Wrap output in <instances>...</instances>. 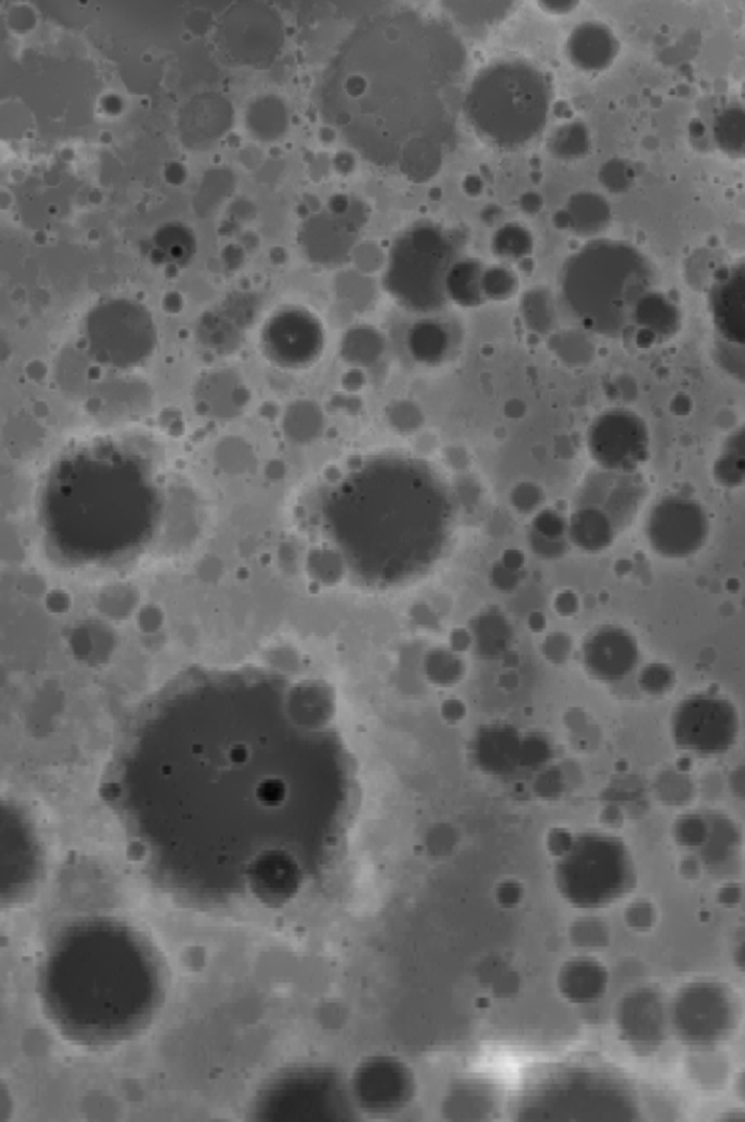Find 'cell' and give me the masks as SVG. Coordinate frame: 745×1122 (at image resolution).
I'll return each instance as SVG.
<instances>
[{
  "label": "cell",
  "instance_id": "cell-14",
  "mask_svg": "<svg viewBox=\"0 0 745 1122\" xmlns=\"http://www.w3.org/2000/svg\"><path fill=\"white\" fill-rule=\"evenodd\" d=\"M638 661V641L623 627H603L586 645L587 669L601 682H621L636 669Z\"/></svg>",
  "mask_w": 745,
  "mask_h": 1122
},
{
  "label": "cell",
  "instance_id": "cell-41",
  "mask_svg": "<svg viewBox=\"0 0 745 1122\" xmlns=\"http://www.w3.org/2000/svg\"><path fill=\"white\" fill-rule=\"evenodd\" d=\"M730 788L732 794L738 796L740 800H745V766H740V768L732 770Z\"/></svg>",
  "mask_w": 745,
  "mask_h": 1122
},
{
  "label": "cell",
  "instance_id": "cell-4",
  "mask_svg": "<svg viewBox=\"0 0 745 1122\" xmlns=\"http://www.w3.org/2000/svg\"><path fill=\"white\" fill-rule=\"evenodd\" d=\"M654 283L651 264L634 246L596 241L566 259L559 276V296L584 329L616 338L634 327Z\"/></svg>",
  "mask_w": 745,
  "mask_h": 1122
},
{
  "label": "cell",
  "instance_id": "cell-11",
  "mask_svg": "<svg viewBox=\"0 0 745 1122\" xmlns=\"http://www.w3.org/2000/svg\"><path fill=\"white\" fill-rule=\"evenodd\" d=\"M649 446L647 423L627 408L604 411L588 427V452L601 469L636 472L647 462Z\"/></svg>",
  "mask_w": 745,
  "mask_h": 1122
},
{
  "label": "cell",
  "instance_id": "cell-10",
  "mask_svg": "<svg viewBox=\"0 0 745 1122\" xmlns=\"http://www.w3.org/2000/svg\"><path fill=\"white\" fill-rule=\"evenodd\" d=\"M710 520L700 502L684 496L661 498L645 522L651 549L667 559H686L700 552L709 539Z\"/></svg>",
  "mask_w": 745,
  "mask_h": 1122
},
{
  "label": "cell",
  "instance_id": "cell-37",
  "mask_svg": "<svg viewBox=\"0 0 745 1122\" xmlns=\"http://www.w3.org/2000/svg\"><path fill=\"white\" fill-rule=\"evenodd\" d=\"M545 498L544 488L528 480L515 485L510 492L511 505L520 514H536L544 507Z\"/></svg>",
  "mask_w": 745,
  "mask_h": 1122
},
{
  "label": "cell",
  "instance_id": "cell-38",
  "mask_svg": "<svg viewBox=\"0 0 745 1122\" xmlns=\"http://www.w3.org/2000/svg\"><path fill=\"white\" fill-rule=\"evenodd\" d=\"M627 926L636 931H647L656 925L657 912L649 901H636L626 908Z\"/></svg>",
  "mask_w": 745,
  "mask_h": 1122
},
{
  "label": "cell",
  "instance_id": "cell-3",
  "mask_svg": "<svg viewBox=\"0 0 745 1122\" xmlns=\"http://www.w3.org/2000/svg\"><path fill=\"white\" fill-rule=\"evenodd\" d=\"M325 514L351 569L393 582L439 557L453 509L448 487L427 463L382 456L342 480Z\"/></svg>",
  "mask_w": 745,
  "mask_h": 1122
},
{
  "label": "cell",
  "instance_id": "cell-25",
  "mask_svg": "<svg viewBox=\"0 0 745 1122\" xmlns=\"http://www.w3.org/2000/svg\"><path fill=\"white\" fill-rule=\"evenodd\" d=\"M713 136L726 155L745 158V106L732 103L723 108L715 119Z\"/></svg>",
  "mask_w": 745,
  "mask_h": 1122
},
{
  "label": "cell",
  "instance_id": "cell-15",
  "mask_svg": "<svg viewBox=\"0 0 745 1122\" xmlns=\"http://www.w3.org/2000/svg\"><path fill=\"white\" fill-rule=\"evenodd\" d=\"M709 312L717 338L745 346V263L728 268L715 280Z\"/></svg>",
  "mask_w": 745,
  "mask_h": 1122
},
{
  "label": "cell",
  "instance_id": "cell-48",
  "mask_svg": "<svg viewBox=\"0 0 745 1122\" xmlns=\"http://www.w3.org/2000/svg\"><path fill=\"white\" fill-rule=\"evenodd\" d=\"M734 961H735L736 967H738L741 969V972L745 973V941L741 942L738 948H736L735 954H734Z\"/></svg>",
  "mask_w": 745,
  "mask_h": 1122
},
{
  "label": "cell",
  "instance_id": "cell-32",
  "mask_svg": "<svg viewBox=\"0 0 745 1122\" xmlns=\"http://www.w3.org/2000/svg\"><path fill=\"white\" fill-rule=\"evenodd\" d=\"M387 418L389 426L401 435L418 431L426 423V415H424L422 406L408 400L393 401L392 404H389Z\"/></svg>",
  "mask_w": 745,
  "mask_h": 1122
},
{
  "label": "cell",
  "instance_id": "cell-43",
  "mask_svg": "<svg viewBox=\"0 0 745 1122\" xmlns=\"http://www.w3.org/2000/svg\"><path fill=\"white\" fill-rule=\"evenodd\" d=\"M740 900L741 888L740 886H736V883H728V886L723 887L721 892H719V901H721L722 904L735 905L736 903H740Z\"/></svg>",
  "mask_w": 745,
  "mask_h": 1122
},
{
  "label": "cell",
  "instance_id": "cell-33",
  "mask_svg": "<svg viewBox=\"0 0 745 1122\" xmlns=\"http://www.w3.org/2000/svg\"><path fill=\"white\" fill-rule=\"evenodd\" d=\"M518 289V280L509 268L497 266L487 268L483 276V293L485 301H506L513 297Z\"/></svg>",
  "mask_w": 745,
  "mask_h": 1122
},
{
  "label": "cell",
  "instance_id": "cell-31",
  "mask_svg": "<svg viewBox=\"0 0 745 1122\" xmlns=\"http://www.w3.org/2000/svg\"><path fill=\"white\" fill-rule=\"evenodd\" d=\"M571 938L575 946L583 950H603L610 942V930L608 925L600 918L586 917L575 922L571 929Z\"/></svg>",
  "mask_w": 745,
  "mask_h": 1122
},
{
  "label": "cell",
  "instance_id": "cell-40",
  "mask_svg": "<svg viewBox=\"0 0 745 1122\" xmlns=\"http://www.w3.org/2000/svg\"><path fill=\"white\" fill-rule=\"evenodd\" d=\"M554 608H557L558 613L564 614V617L574 614L578 610L577 596L573 595L571 592L561 593V595L557 597Z\"/></svg>",
  "mask_w": 745,
  "mask_h": 1122
},
{
  "label": "cell",
  "instance_id": "cell-36",
  "mask_svg": "<svg viewBox=\"0 0 745 1122\" xmlns=\"http://www.w3.org/2000/svg\"><path fill=\"white\" fill-rule=\"evenodd\" d=\"M658 800L669 805H682L688 803L693 795L691 779L680 772H665L658 779L656 785Z\"/></svg>",
  "mask_w": 745,
  "mask_h": 1122
},
{
  "label": "cell",
  "instance_id": "cell-18",
  "mask_svg": "<svg viewBox=\"0 0 745 1122\" xmlns=\"http://www.w3.org/2000/svg\"><path fill=\"white\" fill-rule=\"evenodd\" d=\"M608 969L595 960L573 961L562 968L559 977L562 995L571 1003L590 1004L603 998L608 990Z\"/></svg>",
  "mask_w": 745,
  "mask_h": 1122
},
{
  "label": "cell",
  "instance_id": "cell-17",
  "mask_svg": "<svg viewBox=\"0 0 745 1122\" xmlns=\"http://www.w3.org/2000/svg\"><path fill=\"white\" fill-rule=\"evenodd\" d=\"M621 530L608 514L595 507H574L569 519V537L586 552H603L614 544Z\"/></svg>",
  "mask_w": 745,
  "mask_h": 1122
},
{
  "label": "cell",
  "instance_id": "cell-1",
  "mask_svg": "<svg viewBox=\"0 0 745 1122\" xmlns=\"http://www.w3.org/2000/svg\"><path fill=\"white\" fill-rule=\"evenodd\" d=\"M322 702L262 671L182 680L143 710L124 741L117 800L162 851L280 852L340 788Z\"/></svg>",
  "mask_w": 745,
  "mask_h": 1122
},
{
  "label": "cell",
  "instance_id": "cell-46",
  "mask_svg": "<svg viewBox=\"0 0 745 1122\" xmlns=\"http://www.w3.org/2000/svg\"><path fill=\"white\" fill-rule=\"evenodd\" d=\"M444 708H448V712L444 714V717H448L450 721H452V719H454V721H459V719L463 718V706L461 702L450 700L448 704H444Z\"/></svg>",
  "mask_w": 745,
  "mask_h": 1122
},
{
  "label": "cell",
  "instance_id": "cell-7",
  "mask_svg": "<svg viewBox=\"0 0 745 1122\" xmlns=\"http://www.w3.org/2000/svg\"><path fill=\"white\" fill-rule=\"evenodd\" d=\"M562 891L579 907L600 908L630 894L636 868L630 847L612 836H587L564 855Z\"/></svg>",
  "mask_w": 745,
  "mask_h": 1122
},
{
  "label": "cell",
  "instance_id": "cell-44",
  "mask_svg": "<svg viewBox=\"0 0 745 1122\" xmlns=\"http://www.w3.org/2000/svg\"><path fill=\"white\" fill-rule=\"evenodd\" d=\"M501 564L505 565L506 569L518 571L524 564V554L520 550H506L504 557H502Z\"/></svg>",
  "mask_w": 745,
  "mask_h": 1122
},
{
  "label": "cell",
  "instance_id": "cell-26",
  "mask_svg": "<svg viewBox=\"0 0 745 1122\" xmlns=\"http://www.w3.org/2000/svg\"><path fill=\"white\" fill-rule=\"evenodd\" d=\"M522 315L526 327L539 336H549L558 327L554 298L552 293L544 288L532 289L524 294Z\"/></svg>",
  "mask_w": 745,
  "mask_h": 1122
},
{
  "label": "cell",
  "instance_id": "cell-8",
  "mask_svg": "<svg viewBox=\"0 0 745 1122\" xmlns=\"http://www.w3.org/2000/svg\"><path fill=\"white\" fill-rule=\"evenodd\" d=\"M740 727L734 702L713 692L684 697L670 718V735L675 747L701 757L730 752L738 740Z\"/></svg>",
  "mask_w": 745,
  "mask_h": 1122
},
{
  "label": "cell",
  "instance_id": "cell-45",
  "mask_svg": "<svg viewBox=\"0 0 745 1122\" xmlns=\"http://www.w3.org/2000/svg\"><path fill=\"white\" fill-rule=\"evenodd\" d=\"M469 644H471V638H469V634H467V632H465V631L454 632V634L452 636V645H453L454 649H457V651H459V649H461V651H465V649L469 648Z\"/></svg>",
  "mask_w": 745,
  "mask_h": 1122
},
{
  "label": "cell",
  "instance_id": "cell-20",
  "mask_svg": "<svg viewBox=\"0 0 745 1122\" xmlns=\"http://www.w3.org/2000/svg\"><path fill=\"white\" fill-rule=\"evenodd\" d=\"M565 537H569V519L553 509L537 511L530 530L532 546L537 554L544 558L561 557L566 550Z\"/></svg>",
  "mask_w": 745,
  "mask_h": 1122
},
{
  "label": "cell",
  "instance_id": "cell-23",
  "mask_svg": "<svg viewBox=\"0 0 745 1122\" xmlns=\"http://www.w3.org/2000/svg\"><path fill=\"white\" fill-rule=\"evenodd\" d=\"M713 478L723 488L745 485V426L726 437L722 452L713 463Z\"/></svg>",
  "mask_w": 745,
  "mask_h": 1122
},
{
  "label": "cell",
  "instance_id": "cell-29",
  "mask_svg": "<svg viewBox=\"0 0 745 1122\" xmlns=\"http://www.w3.org/2000/svg\"><path fill=\"white\" fill-rule=\"evenodd\" d=\"M552 342H550V349L558 355L559 359L570 364V366H582L590 362L593 358V346L590 342L584 340L582 336L574 332L562 333V336H552Z\"/></svg>",
  "mask_w": 745,
  "mask_h": 1122
},
{
  "label": "cell",
  "instance_id": "cell-30",
  "mask_svg": "<svg viewBox=\"0 0 745 1122\" xmlns=\"http://www.w3.org/2000/svg\"><path fill=\"white\" fill-rule=\"evenodd\" d=\"M710 821L700 814H684L674 822V840L680 846L700 849L709 838Z\"/></svg>",
  "mask_w": 745,
  "mask_h": 1122
},
{
  "label": "cell",
  "instance_id": "cell-39",
  "mask_svg": "<svg viewBox=\"0 0 745 1122\" xmlns=\"http://www.w3.org/2000/svg\"><path fill=\"white\" fill-rule=\"evenodd\" d=\"M515 573H517V571L506 569L505 565L500 564L497 569H493L492 578L497 586L502 588V590H510V588H514L515 584L518 582L517 574Z\"/></svg>",
  "mask_w": 745,
  "mask_h": 1122
},
{
  "label": "cell",
  "instance_id": "cell-16",
  "mask_svg": "<svg viewBox=\"0 0 745 1122\" xmlns=\"http://www.w3.org/2000/svg\"><path fill=\"white\" fill-rule=\"evenodd\" d=\"M271 337L284 362L306 366L322 353V325L309 312L292 309L276 316L270 327Z\"/></svg>",
  "mask_w": 745,
  "mask_h": 1122
},
{
  "label": "cell",
  "instance_id": "cell-49",
  "mask_svg": "<svg viewBox=\"0 0 745 1122\" xmlns=\"http://www.w3.org/2000/svg\"><path fill=\"white\" fill-rule=\"evenodd\" d=\"M738 1091L740 1095L743 1096V1098L745 1099V1074L743 1077H741V1081L738 1082Z\"/></svg>",
  "mask_w": 745,
  "mask_h": 1122
},
{
  "label": "cell",
  "instance_id": "cell-34",
  "mask_svg": "<svg viewBox=\"0 0 745 1122\" xmlns=\"http://www.w3.org/2000/svg\"><path fill=\"white\" fill-rule=\"evenodd\" d=\"M713 358L723 373L745 385V346L731 344L715 337Z\"/></svg>",
  "mask_w": 745,
  "mask_h": 1122
},
{
  "label": "cell",
  "instance_id": "cell-6",
  "mask_svg": "<svg viewBox=\"0 0 745 1122\" xmlns=\"http://www.w3.org/2000/svg\"><path fill=\"white\" fill-rule=\"evenodd\" d=\"M461 245L439 224H414L392 245L384 289L405 309L432 314L448 303L445 280L459 261Z\"/></svg>",
  "mask_w": 745,
  "mask_h": 1122
},
{
  "label": "cell",
  "instance_id": "cell-28",
  "mask_svg": "<svg viewBox=\"0 0 745 1122\" xmlns=\"http://www.w3.org/2000/svg\"><path fill=\"white\" fill-rule=\"evenodd\" d=\"M493 253L504 259H520L532 251V235L526 229L509 224L493 237Z\"/></svg>",
  "mask_w": 745,
  "mask_h": 1122
},
{
  "label": "cell",
  "instance_id": "cell-5",
  "mask_svg": "<svg viewBox=\"0 0 745 1122\" xmlns=\"http://www.w3.org/2000/svg\"><path fill=\"white\" fill-rule=\"evenodd\" d=\"M549 103V84L539 69L524 60H501L475 76L463 111L485 141L517 149L544 130Z\"/></svg>",
  "mask_w": 745,
  "mask_h": 1122
},
{
  "label": "cell",
  "instance_id": "cell-9",
  "mask_svg": "<svg viewBox=\"0 0 745 1122\" xmlns=\"http://www.w3.org/2000/svg\"><path fill=\"white\" fill-rule=\"evenodd\" d=\"M669 1015L680 1041L693 1047H712L734 1029L736 1012L726 987L715 981H696L679 991Z\"/></svg>",
  "mask_w": 745,
  "mask_h": 1122
},
{
  "label": "cell",
  "instance_id": "cell-47",
  "mask_svg": "<svg viewBox=\"0 0 745 1122\" xmlns=\"http://www.w3.org/2000/svg\"><path fill=\"white\" fill-rule=\"evenodd\" d=\"M528 626H530L532 631L535 632L544 631L546 626L544 614L535 613L533 617L528 618Z\"/></svg>",
  "mask_w": 745,
  "mask_h": 1122
},
{
  "label": "cell",
  "instance_id": "cell-24",
  "mask_svg": "<svg viewBox=\"0 0 745 1122\" xmlns=\"http://www.w3.org/2000/svg\"><path fill=\"white\" fill-rule=\"evenodd\" d=\"M709 821V838L699 849L700 857L706 866H723L738 852L740 830L726 817H710Z\"/></svg>",
  "mask_w": 745,
  "mask_h": 1122
},
{
  "label": "cell",
  "instance_id": "cell-35",
  "mask_svg": "<svg viewBox=\"0 0 745 1122\" xmlns=\"http://www.w3.org/2000/svg\"><path fill=\"white\" fill-rule=\"evenodd\" d=\"M675 680H677V675L669 664L652 662L640 671L638 683L647 695L661 696L667 695L674 687Z\"/></svg>",
  "mask_w": 745,
  "mask_h": 1122
},
{
  "label": "cell",
  "instance_id": "cell-12",
  "mask_svg": "<svg viewBox=\"0 0 745 1122\" xmlns=\"http://www.w3.org/2000/svg\"><path fill=\"white\" fill-rule=\"evenodd\" d=\"M648 497V484L636 472L599 469L584 478L574 507H595L608 514L621 533L630 527Z\"/></svg>",
  "mask_w": 745,
  "mask_h": 1122
},
{
  "label": "cell",
  "instance_id": "cell-2",
  "mask_svg": "<svg viewBox=\"0 0 745 1122\" xmlns=\"http://www.w3.org/2000/svg\"><path fill=\"white\" fill-rule=\"evenodd\" d=\"M465 46L441 21L393 11L363 21L320 84L323 119L375 167L431 180L456 143Z\"/></svg>",
  "mask_w": 745,
  "mask_h": 1122
},
{
  "label": "cell",
  "instance_id": "cell-42",
  "mask_svg": "<svg viewBox=\"0 0 745 1122\" xmlns=\"http://www.w3.org/2000/svg\"><path fill=\"white\" fill-rule=\"evenodd\" d=\"M498 899L505 905L517 904L520 899H522V887H518L517 883L505 882L501 887Z\"/></svg>",
  "mask_w": 745,
  "mask_h": 1122
},
{
  "label": "cell",
  "instance_id": "cell-22",
  "mask_svg": "<svg viewBox=\"0 0 745 1122\" xmlns=\"http://www.w3.org/2000/svg\"><path fill=\"white\" fill-rule=\"evenodd\" d=\"M387 340L378 329L362 325L350 329L342 338V358L357 368L371 367L383 357Z\"/></svg>",
  "mask_w": 745,
  "mask_h": 1122
},
{
  "label": "cell",
  "instance_id": "cell-27",
  "mask_svg": "<svg viewBox=\"0 0 745 1122\" xmlns=\"http://www.w3.org/2000/svg\"><path fill=\"white\" fill-rule=\"evenodd\" d=\"M599 51L601 56L608 53V40L603 36V33L597 28L584 27L575 32L570 42V51L573 54V59L584 68H593L600 64L599 58L595 53V50Z\"/></svg>",
  "mask_w": 745,
  "mask_h": 1122
},
{
  "label": "cell",
  "instance_id": "cell-21",
  "mask_svg": "<svg viewBox=\"0 0 745 1122\" xmlns=\"http://www.w3.org/2000/svg\"><path fill=\"white\" fill-rule=\"evenodd\" d=\"M485 268L478 259H459L449 271L445 280V293L449 301L459 306L475 307L483 305V276Z\"/></svg>",
  "mask_w": 745,
  "mask_h": 1122
},
{
  "label": "cell",
  "instance_id": "cell-19",
  "mask_svg": "<svg viewBox=\"0 0 745 1122\" xmlns=\"http://www.w3.org/2000/svg\"><path fill=\"white\" fill-rule=\"evenodd\" d=\"M406 345L415 362L437 366L449 357L452 337L443 324L432 319L419 320L410 329Z\"/></svg>",
  "mask_w": 745,
  "mask_h": 1122
},
{
  "label": "cell",
  "instance_id": "cell-13",
  "mask_svg": "<svg viewBox=\"0 0 745 1122\" xmlns=\"http://www.w3.org/2000/svg\"><path fill=\"white\" fill-rule=\"evenodd\" d=\"M665 1000L654 987H638L627 993L616 1011L622 1038L638 1051H654L667 1035Z\"/></svg>",
  "mask_w": 745,
  "mask_h": 1122
}]
</instances>
